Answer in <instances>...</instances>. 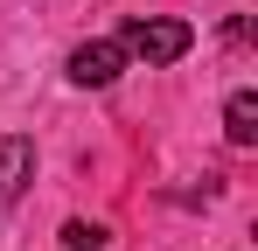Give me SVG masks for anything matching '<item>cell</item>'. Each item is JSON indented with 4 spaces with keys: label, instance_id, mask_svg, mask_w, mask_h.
<instances>
[{
    "label": "cell",
    "instance_id": "6da1fadb",
    "mask_svg": "<svg viewBox=\"0 0 258 251\" xmlns=\"http://www.w3.org/2000/svg\"><path fill=\"white\" fill-rule=\"evenodd\" d=\"M119 49L140 56V63H181V56L196 49V28L174 21V14H140V21L119 28Z\"/></svg>",
    "mask_w": 258,
    "mask_h": 251
},
{
    "label": "cell",
    "instance_id": "7a4b0ae2",
    "mask_svg": "<svg viewBox=\"0 0 258 251\" xmlns=\"http://www.w3.org/2000/svg\"><path fill=\"white\" fill-rule=\"evenodd\" d=\"M126 63H133V56L119 49V35H98V42H77L63 70H70V84H77V91H105V84H119V70H126Z\"/></svg>",
    "mask_w": 258,
    "mask_h": 251
},
{
    "label": "cell",
    "instance_id": "3957f363",
    "mask_svg": "<svg viewBox=\"0 0 258 251\" xmlns=\"http://www.w3.org/2000/svg\"><path fill=\"white\" fill-rule=\"evenodd\" d=\"M28 174H35V140H28V133H7V140H0V209L21 203Z\"/></svg>",
    "mask_w": 258,
    "mask_h": 251
},
{
    "label": "cell",
    "instance_id": "277c9868",
    "mask_svg": "<svg viewBox=\"0 0 258 251\" xmlns=\"http://www.w3.org/2000/svg\"><path fill=\"white\" fill-rule=\"evenodd\" d=\"M223 133H230V147H258V91H230Z\"/></svg>",
    "mask_w": 258,
    "mask_h": 251
},
{
    "label": "cell",
    "instance_id": "5b68a950",
    "mask_svg": "<svg viewBox=\"0 0 258 251\" xmlns=\"http://www.w3.org/2000/svg\"><path fill=\"white\" fill-rule=\"evenodd\" d=\"M56 237H63V251H105V230H98V223H77V216H70Z\"/></svg>",
    "mask_w": 258,
    "mask_h": 251
}]
</instances>
